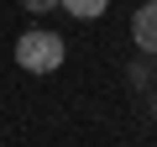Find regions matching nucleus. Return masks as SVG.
I'll return each instance as SVG.
<instances>
[{"label": "nucleus", "mask_w": 157, "mask_h": 147, "mask_svg": "<svg viewBox=\"0 0 157 147\" xmlns=\"http://www.w3.org/2000/svg\"><path fill=\"white\" fill-rule=\"evenodd\" d=\"M58 11H68L73 21H94V16L110 11V0H58Z\"/></svg>", "instance_id": "7ed1b4c3"}, {"label": "nucleus", "mask_w": 157, "mask_h": 147, "mask_svg": "<svg viewBox=\"0 0 157 147\" xmlns=\"http://www.w3.org/2000/svg\"><path fill=\"white\" fill-rule=\"evenodd\" d=\"M131 42H136L141 58H157V0L131 11Z\"/></svg>", "instance_id": "f03ea898"}, {"label": "nucleus", "mask_w": 157, "mask_h": 147, "mask_svg": "<svg viewBox=\"0 0 157 147\" xmlns=\"http://www.w3.org/2000/svg\"><path fill=\"white\" fill-rule=\"evenodd\" d=\"M63 58H68V42L58 32H47V26H32V32L16 37V63L26 74H58Z\"/></svg>", "instance_id": "f257e3e1"}, {"label": "nucleus", "mask_w": 157, "mask_h": 147, "mask_svg": "<svg viewBox=\"0 0 157 147\" xmlns=\"http://www.w3.org/2000/svg\"><path fill=\"white\" fill-rule=\"evenodd\" d=\"M21 6H26L32 16H47V11H58V0H21Z\"/></svg>", "instance_id": "20e7f679"}]
</instances>
